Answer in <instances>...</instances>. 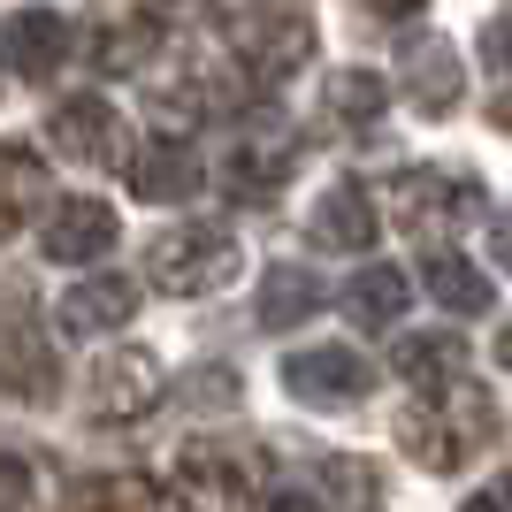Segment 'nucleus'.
<instances>
[{
  "mask_svg": "<svg viewBox=\"0 0 512 512\" xmlns=\"http://www.w3.org/2000/svg\"><path fill=\"white\" fill-rule=\"evenodd\" d=\"M490 436H497V406H490V390L474 383V375H459V383H444V390H421V406L398 421L406 459L428 467V474H459Z\"/></svg>",
  "mask_w": 512,
  "mask_h": 512,
  "instance_id": "f257e3e1",
  "label": "nucleus"
},
{
  "mask_svg": "<svg viewBox=\"0 0 512 512\" xmlns=\"http://www.w3.org/2000/svg\"><path fill=\"white\" fill-rule=\"evenodd\" d=\"M146 268L169 299H207V291H222L237 276V237L222 222H176V230H161L146 245Z\"/></svg>",
  "mask_w": 512,
  "mask_h": 512,
  "instance_id": "f03ea898",
  "label": "nucleus"
},
{
  "mask_svg": "<svg viewBox=\"0 0 512 512\" xmlns=\"http://www.w3.org/2000/svg\"><path fill=\"white\" fill-rule=\"evenodd\" d=\"M169 497L184 512H253V467L237 459V451H222L214 436H199V444H184L169 459Z\"/></svg>",
  "mask_w": 512,
  "mask_h": 512,
  "instance_id": "7ed1b4c3",
  "label": "nucleus"
},
{
  "mask_svg": "<svg viewBox=\"0 0 512 512\" xmlns=\"http://www.w3.org/2000/svg\"><path fill=\"white\" fill-rule=\"evenodd\" d=\"M283 390L314 413H344L375 390V367H367L360 352H344V344H306V352L283 360Z\"/></svg>",
  "mask_w": 512,
  "mask_h": 512,
  "instance_id": "20e7f679",
  "label": "nucleus"
},
{
  "mask_svg": "<svg viewBox=\"0 0 512 512\" xmlns=\"http://www.w3.org/2000/svg\"><path fill=\"white\" fill-rule=\"evenodd\" d=\"M115 237H123V222H115V207H107V199L69 192V199H54V207H46V222H39V253H46V260H62V268H77V260H100Z\"/></svg>",
  "mask_w": 512,
  "mask_h": 512,
  "instance_id": "39448f33",
  "label": "nucleus"
},
{
  "mask_svg": "<svg viewBox=\"0 0 512 512\" xmlns=\"http://www.w3.org/2000/svg\"><path fill=\"white\" fill-rule=\"evenodd\" d=\"M153 406H161V360L153 352L123 344V352H107L92 367V413L100 421H146Z\"/></svg>",
  "mask_w": 512,
  "mask_h": 512,
  "instance_id": "423d86ee",
  "label": "nucleus"
},
{
  "mask_svg": "<svg viewBox=\"0 0 512 512\" xmlns=\"http://www.w3.org/2000/svg\"><path fill=\"white\" fill-rule=\"evenodd\" d=\"M207 184V161L192 153L184 130H153V146L130 161V192L153 199V207H176V199H192Z\"/></svg>",
  "mask_w": 512,
  "mask_h": 512,
  "instance_id": "0eeeda50",
  "label": "nucleus"
},
{
  "mask_svg": "<svg viewBox=\"0 0 512 512\" xmlns=\"http://www.w3.org/2000/svg\"><path fill=\"white\" fill-rule=\"evenodd\" d=\"M54 153H69L77 169H115L123 161V123L107 100H69L54 107Z\"/></svg>",
  "mask_w": 512,
  "mask_h": 512,
  "instance_id": "6e6552de",
  "label": "nucleus"
},
{
  "mask_svg": "<svg viewBox=\"0 0 512 512\" xmlns=\"http://www.w3.org/2000/svg\"><path fill=\"white\" fill-rule=\"evenodd\" d=\"M406 92H413V107H428V115H451V107H459V92H467L459 46L436 39V31L406 39Z\"/></svg>",
  "mask_w": 512,
  "mask_h": 512,
  "instance_id": "1a4fd4ad",
  "label": "nucleus"
},
{
  "mask_svg": "<svg viewBox=\"0 0 512 512\" xmlns=\"http://www.w3.org/2000/svg\"><path fill=\"white\" fill-rule=\"evenodd\" d=\"M0 54L23 69V77H54L69 62V16L62 8H16L8 31H0Z\"/></svg>",
  "mask_w": 512,
  "mask_h": 512,
  "instance_id": "9d476101",
  "label": "nucleus"
},
{
  "mask_svg": "<svg viewBox=\"0 0 512 512\" xmlns=\"http://www.w3.org/2000/svg\"><path fill=\"white\" fill-rule=\"evenodd\" d=\"M0 390L23 398V406H46V398L62 390V375H54V344L39 337V321H16V329L0 337Z\"/></svg>",
  "mask_w": 512,
  "mask_h": 512,
  "instance_id": "9b49d317",
  "label": "nucleus"
},
{
  "mask_svg": "<svg viewBox=\"0 0 512 512\" xmlns=\"http://www.w3.org/2000/svg\"><path fill=\"white\" fill-rule=\"evenodd\" d=\"M62 329L69 337H100V329H123L130 314H138V283L130 276H85L77 291H62Z\"/></svg>",
  "mask_w": 512,
  "mask_h": 512,
  "instance_id": "f8f14e48",
  "label": "nucleus"
},
{
  "mask_svg": "<svg viewBox=\"0 0 512 512\" xmlns=\"http://www.w3.org/2000/svg\"><path fill=\"white\" fill-rule=\"evenodd\" d=\"M291 138H268V130H245L230 146V161H222V184H230L237 199H268V192H283V176H291Z\"/></svg>",
  "mask_w": 512,
  "mask_h": 512,
  "instance_id": "ddd939ff",
  "label": "nucleus"
},
{
  "mask_svg": "<svg viewBox=\"0 0 512 512\" xmlns=\"http://www.w3.org/2000/svg\"><path fill=\"white\" fill-rule=\"evenodd\" d=\"M482 207V184L459 169H413L398 176V214L406 222H444V214H474Z\"/></svg>",
  "mask_w": 512,
  "mask_h": 512,
  "instance_id": "4468645a",
  "label": "nucleus"
},
{
  "mask_svg": "<svg viewBox=\"0 0 512 512\" xmlns=\"http://www.w3.org/2000/svg\"><path fill=\"white\" fill-rule=\"evenodd\" d=\"M314 237L321 245H337V253H367L375 245V199L360 184H329L314 207Z\"/></svg>",
  "mask_w": 512,
  "mask_h": 512,
  "instance_id": "2eb2a0df",
  "label": "nucleus"
},
{
  "mask_svg": "<svg viewBox=\"0 0 512 512\" xmlns=\"http://www.w3.org/2000/svg\"><path fill=\"white\" fill-rule=\"evenodd\" d=\"M329 306V283L314 276V268H268V283H260V321L268 329H291V321H306V314H321Z\"/></svg>",
  "mask_w": 512,
  "mask_h": 512,
  "instance_id": "dca6fc26",
  "label": "nucleus"
},
{
  "mask_svg": "<svg viewBox=\"0 0 512 512\" xmlns=\"http://www.w3.org/2000/svg\"><path fill=\"white\" fill-rule=\"evenodd\" d=\"M39 192H46V169H39V153H23V146H0V245L39 214Z\"/></svg>",
  "mask_w": 512,
  "mask_h": 512,
  "instance_id": "f3484780",
  "label": "nucleus"
},
{
  "mask_svg": "<svg viewBox=\"0 0 512 512\" xmlns=\"http://www.w3.org/2000/svg\"><path fill=\"white\" fill-rule=\"evenodd\" d=\"M398 375L413 390H444L467 375V337H406L398 344Z\"/></svg>",
  "mask_w": 512,
  "mask_h": 512,
  "instance_id": "a211bd4d",
  "label": "nucleus"
},
{
  "mask_svg": "<svg viewBox=\"0 0 512 512\" xmlns=\"http://www.w3.org/2000/svg\"><path fill=\"white\" fill-rule=\"evenodd\" d=\"M314 54V23L291 16V23H260V31H245V62L260 69V77H291V69Z\"/></svg>",
  "mask_w": 512,
  "mask_h": 512,
  "instance_id": "6ab92c4d",
  "label": "nucleus"
},
{
  "mask_svg": "<svg viewBox=\"0 0 512 512\" xmlns=\"http://www.w3.org/2000/svg\"><path fill=\"white\" fill-rule=\"evenodd\" d=\"M428 291L451 306V314H490L497 306V283L474 268V260H459V253H428Z\"/></svg>",
  "mask_w": 512,
  "mask_h": 512,
  "instance_id": "aec40b11",
  "label": "nucleus"
},
{
  "mask_svg": "<svg viewBox=\"0 0 512 512\" xmlns=\"http://www.w3.org/2000/svg\"><path fill=\"white\" fill-rule=\"evenodd\" d=\"M344 314L360 321V329H390V321L406 314V276L398 268H360V276L344 283Z\"/></svg>",
  "mask_w": 512,
  "mask_h": 512,
  "instance_id": "412c9836",
  "label": "nucleus"
},
{
  "mask_svg": "<svg viewBox=\"0 0 512 512\" xmlns=\"http://www.w3.org/2000/svg\"><path fill=\"white\" fill-rule=\"evenodd\" d=\"M161 46V23H146V16H130V23H115V31H100V69L107 77H130V69H146V54Z\"/></svg>",
  "mask_w": 512,
  "mask_h": 512,
  "instance_id": "4be33fe9",
  "label": "nucleus"
},
{
  "mask_svg": "<svg viewBox=\"0 0 512 512\" xmlns=\"http://www.w3.org/2000/svg\"><path fill=\"white\" fill-rule=\"evenodd\" d=\"M329 107H337L344 123H383V107H390V85L375 77V69H344L337 85H329Z\"/></svg>",
  "mask_w": 512,
  "mask_h": 512,
  "instance_id": "5701e85b",
  "label": "nucleus"
},
{
  "mask_svg": "<svg viewBox=\"0 0 512 512\" xmlns=\"http://www.w3.org/2000/svg\"><path fill=\"white\" fill-rule=\"evenodd\" d=\"M62 512H161V497H153L138 474H115V482H85Z\"/></svg>",
  "mask_w": 512,
  "mask_h": 512,
  "instance_id": "b1692460",
  "label": "nucleus"
},
{
  "mask_svg": "<svg viewBox=\"0 0 512 512\" xmlns=\"http://www.w3.org/2000/svg\"><path fill=\"white\" fill-rule=\"evenodd\" d=\"M321 482H329V490H352V512H383V482H375V467H367V459H321Z\"/></svg>",
  "mask_w": 512,
  "mask_h": 512,
  "instance_id": "393cba45",
  "label": "nucleus"
},
{
  "mask_svg": "<svg viewBox=\"0 0 512 512\" xmlns=\"http://www.w3.org/2000/svg\"><path fill=\"white\" fill-rule=\"evenodd\" d=\"M192 406H237V375L230 367H199V383H184Z\"/></svg>",
  "mask_w": 512,
  "mask_h": 512,
  "instance_id": "a878e982",
  "label": "nucleus"
},
{
  "mask_svg": "<svg viewBox=\"0 0 512 512\" xmlns=\"http://www.w3.org/2000/svg\"><path fill=\"white\" fill-rule=\"evenodd\" d=\"M23 505H31V467L0 444V512H23Z\"/></svg>",
  "mask_w": 512,
  "mask_h": 512,
  "instance_id": "bb28decb",
  "label": "nucleus"
},
{
  "mask_svg": "<svg viewBox=\"0 0 512 512\" xmlns=\"http://www.w3.org/2000/svg\"><path fill=\"white\" fill-rule=\"evenodd\" d=\"M459 512H512V482H490V490H474Z\"/></svg>",
  "mask_w": 512,
  "mask_h": 512,
  "instance_id": "cd10ccee",
  "label": "nucleus"
},
{
  "mask_svg": "<svg viewBox=\"0 0 512 512\" xmlns=\"http://www.w3.org/2000/svg\"><path fill=\"white\" fill-rule=\"evenodd\" d=\"M490 253L512 268V214H497V230H490Z\"/></svg>",
  "mask_w": 512,
  "mask_h": 512,
  "instance_id": "c85d7f7f",
  "label": "nucleus"
},
{
  "mask_svg": "<svg viewBox=\"0 0 512 512\" xmlns=\"http://www.w3.org/2000/svg\"><path fill=\"white\" fill-rule=\"evenodd\" d=\"M268 512H321V505H314V497H299V490H276V497H268Z\"/></svg>",
  "mask_w": 512,
  "mask_h": 512,
  "instance_id": "c756f323",
  "label": "nucleus"
},
{
  "mask_svg": "<svg viewBox=\"0 0 512 512\" xmlns=\"http://www.w3.org/2000/svg\"><path fill=\"white\" fill-rule=\"evenodd\" d=\"M497 123H505V130H512V92H505V100H497Z\"/></svg>",
  "mask_w": 512,
  "mask_h": 512,
  "instance_id": "7c9ffc66",
  "label": "nucleus"
}]
</instances>
